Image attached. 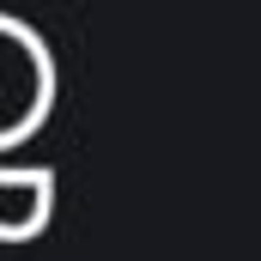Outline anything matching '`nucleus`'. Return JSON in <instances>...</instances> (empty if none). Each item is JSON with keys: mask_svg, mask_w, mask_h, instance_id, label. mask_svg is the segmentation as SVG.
Masks as SVG:
<instances>
[]
</instances>
